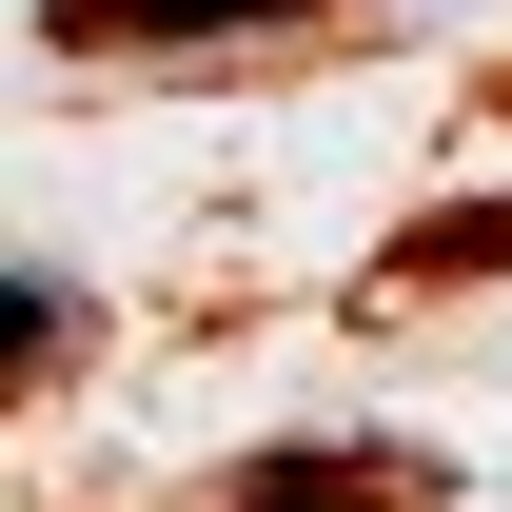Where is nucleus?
<instances>
[{
    "mask_svg": "<svg viewBox=\"0 0 512 512\" xmlns=\"http://www.w3.org/2000/svg\"><path fill=\"white\" fill-rule=\"evenodd\" d=\"M316 20H375V0H40L60 60H237V40H316Z\"/></svg>",
    "mask_w": 512,
    "mask_h": 512,
    "instance_id": "nucleus-1",
    "label": "nucleus"
},
{
    "mask_svg": "<svg viewBox=\"0 0 512 512\" xmlns=\"http://www.w3.org/2000/svg\"><path fill=\"white\" fill-rule=\"evenodd\" d=\"M414 493H434V473H414L394 434H276V453H237L217 512H414Z\"/></svg>",
    "mask_w": 512,
    "mask_h": 512,
    "instance_id": "nucleus-2",
    "label": "nucleus"
},
{
    "mask_svg": "<svg viewBox=\"0 0 512 512\" xmlns=\"http://www.w3.org/2000/svg\"><path fill=\"white\" fill-rule=\"evenodd\" d=\"M79 335H99V296H79L60 256H20V296H0V355H20V375H60Z\"/></svg>",
    "mask_w": 512,
    "mask_h": 512,
    "instance_id": "nucleus-3",
    "label": "nucleus"
},
{
    "mask_svg": "<svg viewBox=\"0 0 512 512\" xmlns=\"http://www.w3.org/2000/svg\"><path fill=\"white\" fill-rule=\"evenodd\" d=\"M493 256H512V197H473V217H414V237H394V276L434 296V276H493Z\"/></svg>",
    "mask_w": 512,
    "mask_h": 512,
    "instance_id": "nucleus-4",
    "label": "nucleus"
}]
</instances>
